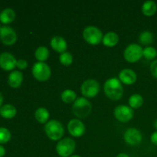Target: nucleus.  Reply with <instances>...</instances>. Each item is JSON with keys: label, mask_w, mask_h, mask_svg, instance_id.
Here are the masks:
<instances>
[{"label": "nucleus", "mask_w": 157, "mask_h": 157, "mask_svg": "<svg viewBox=\"0 0 157 157\" xmlns=\"http://www.w3.org/2000/svg\"><path fill=\"white\" fill-rule=\"evenodd\" d=\"M104 89L106 96L113 101H118L122 98L124 89L121 81L117 78H112L107 80Z\"/></svg>", "instance_id": "obj_1"}, {"label": "nucleus", "mask_w": 157, "mask_h": 157, "mask_svg": "<svg viewBox=\"0 0 157 157\" xmlns=\"http://www.w3.org/2000/svg\"><path fill=\"white\" fill-rule=\"evenodd\" d=\"M92 110V105L85 98L76 99L72 106V112L78 118H85L90 115Z\"/></svg>", "instance_id": "obj_2"}, {"label": "nucleus", "mask_w": 157, "mask_h": 157, "mask_svg": "<svg viewBox=\"0 0 157 157\" xmlns=\"http://www.w3.org/2000/svg\"><path fill=\"white\" fill-rule=\"evenodd\" d=\"M44 131L49 139L57 141L61 140V138L64 135V130L62 124L59 121L52 120L46 123L44 126Z\"/></svg>", "instance_id": "obj_3"}, {"label": "nucleus", "mask_w": 157, "mask_h": 157, "mask_svg": "<svg viewBox=\"0 0 157 157\" xmlns=\"http://www.w3.org/2000/svg\"><path fill=\"white\" fill-rule=\"evenodd\" d=\"M83 38L88 44L96 45L103 40V34L99 29L94 26H87L83 31Z\"/></svg>", "instance_id": "obj_4"}, {"label": "nucleus", "mask_w": 157, "mask_h": 157, "mask_svg": "<svg viewBox=\"0 0 157 157\" xmlns=\"http://www.w3.org/2000/svg\"><path fill=\"white\" fill-rule=\"evenodd\" d=\"M75 143L71 138L61 140L56 146V151L61 157H70L75 150Z\"/></svg>", "instance_id": "obj_5"}, {"label": "nucleus", "mask_w": 157, "mask_h": 157, "mask_svg": "<svg viewBox=\"0 0 157 157\" xmlns=\"http://www.w3.org/2000/svg\"><path fill=\"white\" fill-rule=\"evenodd\" d=\"M51 74L50 67L44 62H37L32 67V75L38 81L44 82L48 81L50 78Z\"/></svg>", "instance_id": "obj_6"}, {"label": "nucleus", "mask_w": 157, "mask_h": 157, "mask_svg": "<svg viewBox=\"0 0 157 157\" xmlns=\"http://www.w3.org/2000/svg\"><path fill=\"white\" fill-rule=\"evenodd\" d=\"M144 49L137 44H130L124 50V58L130 63L137 62L142 58Z\"/></svg>", "instance_id": "obj_7"}, {"label": "nucleus", "mask_w": 157, "mask_h": 157, "mask_svg": "<svg viewBox=\"0 0 157 157\" xmlns=\"http://www.w3.org/2000/svg\"><path fill=\"white\" fill-rule=\"evenodd\" d=\"M100 84L96 80L88 79L84 81L81 87V94L85 98H94L99 93Z\"/></svg>", "instance_id": "obj_8"}, {"label": "nucleus", "mask_w": 157, "mask_h": 157, "mask_svg": "<svg viewBox=\"0 0 157 157\" xmlns=\"http://www.w3.org/2000/svg\"><path fill=\"white\" fill-rule=\"evenodd\" d=\"M133 110L130 107L126 105H119L114 109L115 118L121 123H127L133 118Z\"/></svg>", "instance_id": "obj_9"}, {"label": "nucleus", "mask_w": 157, "mask_h": 157, "mask_svg": "<svg viewBox=\"0 0 157 157\" xmlns=\"http://www.w3.org/2000/svg\"><path fill=\"white\" fill-rule=\"evenodd\" d=\"M0 39L6 45H12L17 40L16 32L12 28L4 26L0 29Z\"/></svg>", "instance_id": "obj_10"}, {"label": "nucleus", "mask_w": 157, "mask_h": 157, "mask_svg": "<svg viewBox=\"0 0 157 157\" xmlns=\"http://www.w3.org/2000/svg\"><path fill=\"white\" fill-rule=\"evenodd\" d=\"M69 133L75 137H81L85 132V126L80 120L73 119L67 124Z\"/></svg>", "instance_id": "obj_11"}, {"label": "nucleus", "mask_w": 157, "mask_h": 157, "mask_svg": "<svg viewBox=\"0 0 157 157\" xmlns=\"http://www.w3.org/2000/svg\"><path fill=\"white\" fill-rule=\"evenodd\" d=\"M124 137L126 143L131 146L138 145L143 139L141 133L136 128H130L126 130Z\"/></svg>", "instance_id": "obj_12"}, {"label": "nucleus", "mask_w": 157, "mask_h": 157, "mask_svg": "<svg viewBox=\"0 0 157 157\" xmlns=\"http://www.w3.org/2000/svg\"><path fill=\"white\" fill-rule=\"evenodd\" d=\"M17 61L15 57L9 52L0 55V67L5 71H12L16 67Z\"/></svg>", "instance_id": "obj_13"}, {"label": "nucleus", "mask_w": 157, "mask_h": 157, "mask_svg": "<svg viewBox=\"0 0 157 157\" xmlns=\"http://www.w3.org/2000/svg\"><path fill=\"white\" fill-rule=\"evenodd\" d=\"M119 78L121 82L124 83V84L131 85L136 82L137 77L136 73L131 69H124L120 73Z\"/></svg>", "instance_id": "obj_14"}, {"label": "nucleus", "mask_w": 157, "mask_h": 157, "mask_svg": "<svg viewBox=\"0 0 157 157\" xmlns=\"http://www.w3.org/2000/svg\"><path fill=\"white\" fill-rule=\"evenodd\" d=\"M51 46L55 52L58 53H64L67 48V41L61 36H54L51 40Z\"/></svg>", "instance_id": "obj_15"}, {"label": "nucleus", "mask_w": 157, "mask_h": 157, "mask_svg": "<svg viewBox=\"0 0 157 157\" xmlns=\"http://www.w3.org/2000/svg\"><path fill=\"white\" fill-rule=\"evenodd\" d=\"M23 81L22 73L18 71H14L8 78V83L12 88H18L21 85Z\"/></svg>", "instance_id": "obj_16"}, {"label": "nucleus", "mask_w": 157, "mask_h": 157, "mask_svg": "<svg viewBox=\"0 0 157 157\" xmlns=\"http://www.w3.org/2000/svg\"><path fill=\"white\" fill-rule=\"evenodd\" d=\"M118 41H119V37H118L117 34L113 32H107L104 35L102 40L104 45L107 46V47H113L117 44Z\"/></svg>", "instance_id": "obj_17"}, {"label": "nucleus", "mask_w": 157, "mask_h": 157, "mask_svg": "<svg viewBox=\"0 0 157 157\" xmlns=\"http://www.w3.org/2000/svg\"><path fill=\"white\" fill-rule=\"evenodd\" d=\"M0 115L6 119H12L16 115V109L12 104H5L0 108Z\"/></svg>", "instance_id": "obj_18"}, {"label": "nucleus", "mask_w": 157, "mask_h": 157, "mask_svg": "<svg viewBox=\"0 0 157 157\" xmlns=\"http://www.w3.org/2000/svg\"><path fill=\"white\" fill-rule=\"evenodd\" d=\"M15 13L13 9H6L0 13V21L3 24H9L15 20Z\"/></svg>", "instance_id": "obj_19"}, {"label": "nucleus", "mask_w": 157, "mask_h": 157, "mask_svg": "<svg viewBox=\"0 0 157 157\" xmlns=\"http://www.w3.org/2000/svg\"><path fill=\"white\" fill-rule=\"evenodd\" d=\"M157 11L156 3L153 1H147L142 6V12L147 16L155 15Z\"/></svg>", "instance_id": "obj_20"}, {"label": "nucleus", "mask_w": 157, "mask_h": 157, "mask_svg": "<svg viewBox=\"0 0 157 157\" xmlns=\"http://www.w3.org/2000/svg\"><path fill=\"white\" fill-rule=\"evenodd\" d=\"M49 112L44 107H40L37 109V110L35 113V117L36 121L40 124H45L48 123V121L49 119Z\"/></svg>", "instance_id": "obj_21"}, {"label": "nucleus", "mask_w": 157, "mask_h": 157, "mask_svg": "<svg viewBox=\"0 0 157 157\" xmlns=\"http://www.w3.org/2000/svg\"><path fill=\"white\" fill-rule=\"evenodd\" d=\"M35 58L38 60L39 62H43L46 61L49 57V51L44 46H41L38 48L35 52Z\"/></svg>", "instance_id": "obj_22"}, {"label": "nucleus", "mask_w": 157, "mask_h": 157, "mask_svg": "<svg viewBox=\"0 0 157 157\" xmlns=\"http://www.w3.org/2000/svg\"><path fill=\"white\" fill-rule=\"evenodd\" d=\"M144 104V98L140 94H135L129 99V105L132 109H137L140 107Z\"/></svg>", "instance_id": "obj_23"}, {"label": "nucleus", "mask_w": 157, "mask_h": 157, "mask_svg": "<svg viewBox=\"0 0 157 157\" xmlns=\"http://www.w3.org/2000/svg\"><path fill=\"white\" fill-rule=\"evenodd\" d=\"M61 98L63 102L66 103V104H71V103H73L74 101H76L77 94L74 90L67 89V90H64L61 93Z\"/></svg>", "instance_id": "obj_24"}, {"label": "nucleus", "mask_w": 157, "mask_h": 157, "mask_svg": "<svg viewBox=\"0 0 157 157\" xmlns=\"http://www.w3.org/2000/svg\"><path fill=\"white\" fill-rule=\"evenodd\" d=\"M139 41L144 45H149L153 41V35L149 31H144L140 35Z\"/></svg>", "instance_id": "obj_25"}, {"label": "nucleus", "mask_w": 157, "mask_h": 157, "mask_svg": "<svg viewBox=\"0 0 157 157\" xmlns=\"http://www.w3.org/2000/svg\"><path fill=\"white\" fill-rule=\"evenodd\" d=\"M143 55L147 60H153L156 58V57L157 56V51L155 48L149 46V47H147L146 48L144 49Z\"/></svg>", "instance_id": "obj_26"}, {"label": "nucleus", "mask_w": 157, "mask_h": 157, "mask_svg": "<svg viewBox=\"0 0 157 157\" xmlns=\"http://www.w3.org/2000/svg\"><path fill=\"white\" fill-rule=\"evenodd\" d=\"M60 62L63 64V65L65 66H69L72 64L73 62V57L72 55L69 52H65L64 53L61 54L59 57Z\"/></svg>", "instance_id": "obj_27"}, {"label": "nucleus", "mask_w": 157, "mask_h": 157, "mask_svg": "<svg viewBox=\"0 0 157 157\" xmlns=\"http://www.w3.org/2000/svg\"><path fill=\"white\" fill-rule=\"evenodd\" d=\"M11 139V133L8 129L0 127V144H6Z\"/></svg>", "instance_id": "obj_28"}, {"label": "nucleus", "mask_w": 157, "mask_h": 157, "mask_svg": "<svg viewBox=\"0 0 157 157\" xmlns=\"http://www.w3.org/2000/svg\"><path fill=\"white\" fill-rule=\"evenodd\" d=\"M150 71L152 75L157 79V60H155L150 64Z\"/></svg>", "instance_id": "obj_29"}, {"label": "nucleus", "mask_w": 157, "mask_h": 157, "mask_svg": "<svg viewBox=\"0 0 157 157\" xmlns=\"http://www.w3.org/2000/svg\"><path fill=\"white\" fill-rule=\"evenodd\" d=\"M16 67L18 68L21 69V70H24V69H26L28 67V63L24 59H20L18 61H17L16 63Z\"/></svg>", "instance_id": "obj_30"}, {"label": "nucleus", "mask_w": 157, "mask_h": 157, "mask_svg": "<svg viewBox=\"0 0 157 157\" xmlns=\"http://www.w3.org/2000/svg\"><path fill=\"white\" fill-rule=\"evenodd\" d=\"M150 140H151L152 144L157 146V131L153 132V133H152L151 136H150Z\"/></svg>", "instance_id": "obj_31"}, {"label": "nucleus", "mask_w": 157, "mask_h": 157, "mask_svg": "<svg viewBox=\"0 0 157 157\" xmlns=\"http://www.w3.org/2000/svg\"><path fill=\"white\" fill-rule=\"evenodd\" d=\"M6 154V149L0 145V157H3Z\"/></svg>", "instance_id": "obj_32"}, {"label": "nucleus", "mask_w": 157, "mask_h": 157, "mask_svg": "<svg viewBox=\"0 0 157 157\" xmlns=\"http://www.w3.org/2000/svg\"><path fill=\"white\" fill-rule=\"evenodd\" d=\"M116 157H130L126 153H119Z\"/></svg>", "instance_id": "obj_33"}, {"label": "nucleus", "mask_w": 157, "mask_h": 157, "mask_svg": "<svg viewBox=\"0 0 157 157\" xmlns=\"http://www.w3.org/2000/svg\"><path fill=\"white\" fill-rule=\"evenodd\" d=\"M3 103V96L1 93H0V108L2 107V104Z\"/></svg>", "instance_id": "obj_34"}, {"label": "nucleus", "mask_w": 157, "mask_h": 157, "mask_svg": "<svg viewBox=\"0 0 157 157\" xmlns=\"http://www.w3.org/2000/svg\"><path fill=\"white\" fill-rule=\"evenodd\" d=\"M153 127H154V128L156 129V131H157V120L154 121V124H153Z\"/></svg>", "instance_id": "obj_35"}, {"label": "nucleus", "mask_w": 157, "mask_h": 157, "mask_svg": "<svg viewBox=\"0 0 157 157\" xmlns=\"http://www.w3.org/2000/svg\"><path fill=\"white\" fill-rule=\"evenodd\" d=\"M70 157H81V156H79V155H72V156H71Z\"/></svg>", "instance_id": "obj_36"}, {"label": "nucleus", "mask_w": 157, "mask_h": 157, "mask_svg": "<svg viewBox=\"0 0 157 157\" xmlns=\"http://www.w3.org/2000/svg\"><path fill=\"white\" fill-rule=\"evenodd\" d=\"M0 29H1V25H0Z\"/></svg>", "instance_id": "obj_37"}]
</instances>
